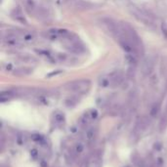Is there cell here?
Instances as JSON below:
<instances>
[{"label": "cell", "mask_w": 167, "mask_h": 167, "mask_svg": "<svg viewBox=\"0 0 167 167\" xmlns=\"http://www.w3.org/2000/svg\"><path fill=\"white\" fill-rule=\"evenodd\" d=\"M97 115H98V113H97V110H95V109H91V110L87 111V113H85L82 115L81 118H80V120H79L80 124H81L82 126L87 125L91 120L96 118Z\"/></svg>", "instance_id": "10"}, {"label": "cell", "mask_w": 167, "mask_h": 167, "mask_svg": "<svg viewBox=\"0 0 167 167\" xmlns=\"http://www.w3.org/2000/svg\"><path fill=\"white\" fill-rule=\"evenodd\" d=\"M0 167H10L8 164H5V163H2L1 165H0Z\"/></svg>", "instance_id": "25"}, {"label": "cell", "mask_w": 167, "mask_h": 167, "mask_svg": "<svg viewBox=\"0 0 167 167\" xmlns=\"http://www.w3.org/2000/svg\"><path fill=\"white\" fill-rule=\"evenodd\" d=\"M78 102H79V99L76 96H72V97L67 98L66 100V106L69 108H72L75 106Z\"/></svg>", "instance_id": "17"}, {"label": "cell", "mask_w": 167, "mask_h": 167, "mask_svg": "<svg viewBox=\"0 0 167 167\" xmlns=\"http://www.w3.org/2000/svg\"><path fill=\"white\" fill-rule=\"evenodd\" d=\"M166 111H167V109H166Z\"/></svg>", "instance_id": "26"}, {"label": "cell", "mask_w": 167, "mask_h": 167, "mask_svg": "<svg viewBox=\"0 0 167 167\" xmlns=\"http://www.w3.org/2000/svg\"><path fill=\"white\" fill-rule=\"evenodd\" d=\"M11 17H12V19H14V20L16 22H18V23H21V24H27L26 18H24L22 10H20L19 8H15L13 11L11 12Z\"/></svg>", "instance_id": "11"}, {"label": "cell", "mask_w": 167, "mask_h": 167, "mask_svg": "<svg viewBox=\"0 0 167 167\" xmlns=\"http://www.w3.org/2000/svg\"><path fill=\"white\" fill-rule=\"evenodd\" d=\"M130 11H131L132 15L136 19H137L138 21L147 24V26H152V24H153L152 18L148 15L147 12H145L144 10H141L138 7H135V6H133V7L130 8Z\"/></svg>", "instance_id": "3"}, {"label": "cell", "mask_w": 167, "mask_h": 167, "mask_svg": "<svg viewBox=\"0 0 167 167\" xmlns=\"http://www.w3.org/2000/svg\"><path fill=\"white\" fill-rule=\"evenodd\" d=\"M161 28H162V32H163V35L167 38V26H166V24L163 23L162 24V26H161Z\"/></svg>", "instance_id": "23"}, {"label": "cell", "mask_w": 167, "mask_h": 167, "mask_svg": "<svg viewBox=\"0 0 167 167\" xmlns=\"http://www.w3.org/2000/svg\"><path fill=\"white\" fill-rule=\"evenodd\" d=\"M88 167H101V158L97 156H93L88 163Z\"/></svg>", "instance_id": "18"}, {"label": "cell", "mask_w": 167, "mask_h": 167, "mask_svg": "<svg viewBox=\"0 0 167 167\" xmlns=\"http://www.w3.org/2000/svg\"><path fill=\"white\" fill-rule=\"evenodd\" d=\"M15 96V92L13 91H3L1 92V94H0V101L2 103L4 102H7L11 99H13Z\"/></svg>", "instance_id": "13"}, {"label": "cell", "mask_w": 167, "mask_h": 167, "mask_svg": "<svg viewBox=\"0 0 167 167\" xmlns=\"http://www.w3.org/2000/svg\"><path fill=\"white\" fill-rule=\"evenodd\" d=\"M151 124V119L148 118V116H141L137 119V122H136V125L134 128L133 134L136 136V137H140V135L143 133L144 131L148 129V127Z\"/></svg>", "instance_id": "6"}, {"label": "cell", "mask_w": 167, "mask_h": 167, "mask_svg": "<svg viewBox=\"0 0 167 167\" xmlns=\"http://www.w3.org/2000/svg\"><path fill=\"white\" fill-rule=\"evenodd\" d=\"M3 43L6 46L9 47H20L23 45V40L19 37V35L15 32H7L3 36Z\"/></svg>", "instance_id": "4"}, {"label": "cell", "mask_w": 167, "mask_h": 167, "mask_svg": "<svg viewBox=\"0 0 167 167\" xmlns=\"http://www.w3.org/2000/svg\"><path fill=\"white\" fill-rule=\"evenodd\" d=\"M110 87H118L123 82V74L121 71H114L108 74Z\"/></svg>", "instance_id": "8"}, {"label": "cell", "mask_w": 167, "mask_h": 167, "mask_svg": "<svg viewBox=\"0 0 167 167\" xmlns=\"http://www.w3.org/2000/svg\"><path fill=\"white\" fill-rule=\"evenodd\" d=\"M61 72H62V71H54V72H52V73H50V74H48L47 77H52V76H54V75H57V74H59V73H61Z\"/></svg>", "instance_id": "24"}, {"label": "cell", "mask_w": 167, "mask_h": 167, "mask_svg": "<svg viewBox=\"0 0 167 167\" xmlns=\"http://www.w3.org/2000/svg\"><path fill=\"white\" fill-rule=\"evenodd\" d=\"M160 104L159 103H156L153 105V106L152 107L151 109V111H150V113H151V116L152 117H156V115H158V113H160Z\"/></svg>", "instance_id": "19"}, {"label": "cell", "mask_w": 167, "mask_h": 167, "mask_svg": "<svg viewBox=\"0 0 167 167\" xmlns=\"http://www.w3.org/2000/svg\"><path fill=\"white\" fill-rule=\"evenodd\" d=\"M32 72V70L29 69V67H20V69H17L14 71V74L17 76H27Z\"/></svg>", "instance_id": "14"}, {"label": "cell", "mask_w": 167, "mask_h": 167, "mask_svg": "<svg viewBox=\"0 0 167 167\" xmlns=\"http://www.w3.org/2000/svg\"><path fill=\"white\" fill-rule=\"evenodd\" d=\"M70 34H71V32L66 29L55 28V29H50V30H48V32H46L45 36L50 40H57V39L64 40L66 37H67Z\"/></svg>", "instance_id": "7"}, {"label": "cell", "mask_w": 167, "mask_h": 167, "mask_svg": "<svg viewBox=\"0 0 167 167\" xmlns=\"http://www.w3.org/2000/svg\"><path fill=\"white\" fill-rule=\"evenodd\" d=\"M19 37L23 40V42H32L34 40V35L32 32H28L26 30H22L21 32H16Z\"/></svg>", "instance_id": "12"}, {"label": "cell", "mask_w": 167, "mask_h": 167, "mask_svg": "<svg viewBox=\"0 0 167 167\" xmlns=\"http://www.w3.org/2000/svg\"><path fill=\"white\" fill-rule=\"evenodd\" d=\"M154 65H156V58L153 56L150 55L147 56L146 58H144V60L142 61L141 64V72L144 76H148L152 73V71H153Z\"/></svg>", "instance_id": "5"}, {"label": "cell", "mask_w": 167, "mask_h": 167, "mask_svg": "<svg viewBox=\"0 0 167 167\" xmlns=\"http://www.w3.org/2000/svg\"><path fill=\"white\" fill-rule=\"evenodd\" d=\"M158 128H159L160 132H164L166 130V128H167V111L161 116V118H160Z\"/></svg>", "instance_id": "16"}, {"label": "cell", "mask_w": 167, "mask_h": 167, "mask_svg": "<svg viewBox=\"0 0 167 167\" xmlns=\"http://www.w3.org/2000/svg\"><path fill=\"white\" fill-rule=\"evenodd\" d=\"M98 136V128L95 126H90L88 128H86L85 133H84V140L86 143L91 144L93 143Z\"/></svg>", "instance_id": "9"}, {"label": "cell", "mask_w": 167, "mask_h": 167, "mask_svg": "<svg viewBox=\"0 0 167 167\" xmlns=\"http://www.w3.org/2000/svg\"><path fill=\"white\" fill-rule=\"evenodd\" d=\"M66 48L69 51L74 54H81L85 51V47L83 45V43L79 40L78 37H76L74 34L71 32V34L66 37L64 39Z\"/></svg>", "instance_id": "2"}, {"label": "cell", "mask_w": 167, "mask_h": 167, "mask_svg": "<svg viewBox=\"0 0 167 167\" xmlns=\"http://www.w3.org/2000/svg\"><path fill=\"white\" fill-rule=\"evenodd\" d=\"M83 151H84V144L81 143V142H78V143H76L75 145H74L73 152H74V153H75V154L81 153Z\"/></svg>", "instance_id": "21"}, {"label": "cell", "mask_w": 167, "mask_h": 167, "mask_svg": "<svg viewBox=\"0 0 167 167\" xmlns=\"http://www.w3.org/2000/svg\"><path fill=\"white\" fill-rule=\"evenodd\" d=\"M125 60L126 62L131 66H136L138 63V56H136L135 54H130L127 53L125 55Z\"/></svg>", "instance_id": "15"}, {"label": "cell", "mask_w": 167, "mask_h": 167, "mask_svg": "<svg viewBox=\"0 0 167 167\" xmlns=\"http://www.w3.org/2000/svg\"><path fill=\"white\" fill-rule=\"evenodd\" d=\"M54 120L56 121V123H64L65 121L64 113H62L61 111H56L54 113Z\"/></svg>", "instance_id": "20"}, {"label": "cell", "mask_w": 167, "mask_h": 167, "mask_svg": "<svg viewBox=\"0 0 167 167\" xmlns=\"http://www.w3.org/2000/svg\"><path fill=\"white\" fill-rule=\"evenodd\" d=\"M65 88L67 91L74 92L76 94H86L91 88V81L88 79H79L75 81L69 82L65 85Z\"/></svg>", "instance_id": "1"}, {"label": "cell", "mask_w": 167, "mask_h": 167, "mask_svg": "<svg viewBox=\"0 0 167 167\" xmlns=\"http://www.w3.org/2000/svg\"><path fill=\"white\" fill-rule=\"evenodd\" d=\"M24 6L27 7L28 11H33L35 9V3L33 0H24Z\"/></svg>", "instance_id": "22"}]
</instances>
